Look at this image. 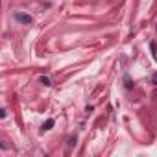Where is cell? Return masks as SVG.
I'll return each instance as SVG.
<instances>
[{
    "label": "cell",
    "instance_id": "8992f818",
    "mask_svg": "<svg viewBox=\"0 0 157 157\" xmlns=\"http://www.w3.org/2000/svg\"><path fill=\"white\" fill-rule=\"evenodd\" d=\"M154 83H157V74H154Z\"/></svg>",
    "mask_w": 157,
    "mask_h": 157
},
{
    "label": "cell",
    "instance_id": "7a4b0ae2",
    "mask_svg": "<svg viewBox=\"0 0 157 157\" xmlns=\"http://www.w3.org/2000/svg\"><path fill=\"white\" fill-rule=\"evenodd\" d=\"M39 83L44 85V87H50V85H52V80H50L48 76H41V78H39Z\"/></svg>",
    "mask_w": 157,
    "mask_h": 157
},
{
    "label": "cell",
    "instance_id": "5b68a950",
    "mask_svg": "<svg viewBox=\"0 0 157 157\" xmlns=\"http://www.w3.org/2000/svg\"><path fill=\"white\" fill-rule=\"evenodd\" d=\"M126 87H128V89H131V87H133V83H131V80L128 78V76H126Z\"/></svg>",
    "mask_w": 157,
    "mask_h": 157
},
{
    "label": "cell",
    "instance_id": "277c9868",
    "mask_svg": "<svg viewBox=\"0 0 157 157\" xmlns=\"http://www.w3.org/2000/svg\"><path fill=\"white\" fill-rule=\"evenodd\" d=\"M76 140H78L76 137H70V139H68V142H67V146H68V148H74V146H76Z\"/></svg>",
    "mask_w": 157,
    "mask_h": 157
},
{
    "label": "cell",
    "instance_id": "6da1fadb",
    "mask_svg": "<svg viewBox=\"0 0 157 157\" xmlns=\"http://www.w3.org/2000/svg\"><path fill=\"white\" fill-rule=\"evenodd\" d=\"M13 17H15V21H17V22H21V24H32V22H33V17H32L30 13L15 11V13H13Z\"/></svg>",
    "mask_w": 157,
    "mask_h": 157
},
{
    "label": "cell",
    "instance_id": "3957f363",
    "mask_svg": "<svg viewBox=\"0 0 157 157\" xmlns=\"http://www.w3.org/2000/svg\"><path fill=\"white\" fill-rule=\"evenodd\" d=\"M52 126H54V120H52V118H48L46 122L43 124V131H48V129H52Z\"/></svg>",
    "mask_w": 157,
    "mask_h": 157
}]
</instances>
